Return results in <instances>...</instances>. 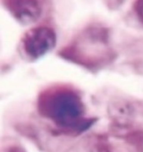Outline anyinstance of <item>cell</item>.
<instances>
[{
	"mask_svg": "<svg viewBox=\"0 0 143 152\" xmlns=\"http://www.w3.org/2000/svg\"><path fill=\"white\" fill-rule=\"evenodd\" d=\"M37 107L41 115L69 131L81 132L92 125L84 118V103L72 88L58 86L45 90L38 98Z\"/></svg>",
	"mask_w": 143,
	"mask_h": 152,
	"instance_id": "6da1fadb",
	"label": "cell"
},
{
	"mask_svg": "<svg viewBox=\"0 0 143 152\" xmlns=\"http://www.w3.org/2000/svg\"><path fill=\"white\" fill-rule=\"evenodd\" d=\"M60 55L88 69L101 68L115 57L110 46L108 28L98 24L84 28L62 48Z\"/></svg>",
	"mask_w": 143,
	"mask_h": 152,
	"instance_id": "7a4b0ae2",
	"label": "cell"
},
{
	"mask_svg": "<svg viewBox=\"0 0 143 152\" xmlns=\"http://www.w3.org/2000/svg\"><path fill=\"white\" fill-rule=\"evenodd\" d=\"M56 45V34L47 26H38L26 31L21 38V46L25 54L31 60H36Z\"/></svg>",
	"mask_w": 143,
	"mask_h": 152,
	"instance_id": "3957f363",
	"label": "cell"
},
{
	"mask_svg": "<svg viewBox=\"0 0 143 152\" xmlns=\"http://www.w3.org/2000/svg\"><path fill=\"white\" fill-rule=\"evenodd\" d=\"M5 9L19 21H36L43 10V0H2Z\"/></svg>",
	"mask_w": 143,
	"mask_h": 152,
	"instance_id": "277c9868",
	"label": "cell"
},
{
	"mask_svg": "<svg viewBox=\"0 0 143 152\" xmlns=\"http://www.w3.org/2000/svg\"><path fill=\"white\" fill-rule=\"evenodd\" d=\"M92 152H112L106 141L100 139L93 146Z\"/></svg>",
	"mask_w": 143,
	"mask_h": 152,
	"instance_id": "5b68a950",
	"label": "cell"
},
{
	"mask_svg": "<svg viewBox=\"0 0 143 152\" xmlns=\"http://www.w3.org/2000/svg\"><path fill=\"white\" fill-rule=\"evenodd\" d=\"M134 10L138 19L143 24V0H135L134 4Z\"/></svg>",
	"mask_w": 143,
	"mask_h": 152,
	"instance_id": "8992f818",
	"label": "cell"
}]
</instances>
